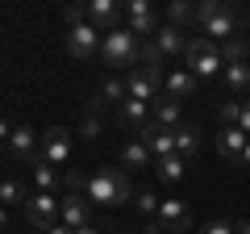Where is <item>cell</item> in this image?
<instances>
[{
  "label": "cell",
  "instance_id": "32",
  "mask_svg": "<svg viewBox=\"0 0 250 234\" xmlns=\"http://www.w3.org/2000/svg\"><path fill=\"white\" fill-rule=\"evenodd\" d=\"M62 17H67V25H83V21H88V4H67V9H62Z\"/></svg>",
  "mask_w": 250,
  "mask_h": 234
},
{
  "label": "cell",
  "instance_id": "6",
  "mask_svg": "<svg viewBox=\"0 0 250 234\" xmlns=\"http://www.w3.org/2000/svg\"><path fill=\"white\" fill-rule=\"evenodd\" d=\"M163 80H167V75H159V71H146V67H129V71H125V92H129V100L154 105V96H159Z\"/></svg>",
  "mask_w": 250,
  "mask_h": 234
},
{
  "label": "cell",
  "instance_id": "33",
  "mask_svg": "<svg viewBox=\"0 0 250 234\" xmlns=\"http://www.w3.org/2000/svg\"><path fill=\"white\" fill-rule=\"evenodd\" d=\"M100 130H104V121H100L96 113H88V117H83V126H80V134L83 138H100Z\"/></svg>",
  "mask_w": 250,
  "mask_h": 234
},
{
  "label": "cell",
  "instance_id": "38",
  "mask_svg": "<svg viewBox=\"0 0 250 234\" xmlns=\"http://www.w3.org/2000/svg\"><path fill=\"white\" fill-rule=\"evenodd\" d=\"M233 234H250V222H238V226H233Z\"/></svg>",
  "mask_w": 250,
  "mask_h": 234
},
{
  "label": "cell",
  "instance_id": "8",
  "mask_svg": "<svg viewBox=\"0 0 250 234\" xmlns=\"http://www.w3.org/2000/svg\"><path fill=\"white\" fill-rule=\"evenodd\" d=\"M9 151L17 155L21 163L38 167V163H42V134L29 130V126H17V130H13V138H9Z\"/></svg>",
  "mask_w": 250,
  "mask_h": 234
},
{
  "label": "cell",
  "instance_id": "30",
  "mask_svg": "<svg viewBox=\"0 0 250 234\" xmlns=\"http://www.w3.org/2000/svg\"><path fill=\"white\" fill-rule=\"evenodd\" d=\"M238 117H242L238 100H221V105H217V121H221V126H238Z\"/></svg>",
  "mask_w": 250,
  "mask_h": 234
},
{
  "label": "cell",
  "instance_id": "40",
  "mask_svg": "<svg viewBox=\"0 0 250 234\" xmlns=\"http://www.w3.org/2000/svg\"><path fill=\"white\" fill-rule=\"evenodd\" d=\"M75 234H96V230H92V226H83V230H75Z\"/></svg>",
  "mask_w": 250,
  "mask_h": 234
},
{
  "label": "cell",
  "instance_id": "29",
  "mask_svg": "<svg viewBox=\"0 0 250 234\" xmlns=\"http://www.w3.org/2000/svg\"><path fill=\"white\" fill-rule=\"evenodd\" d=\"M134 205H138V213H142L146 222H154V217H159V205H163V201L154 197V192H134Z\"/></svg>",
  "mask_w": 250,
  "mask_h": 234
},
{
  "label": "cell",
  "instance_id": "11",
  "mask_svg": "<svg viewBox=\"0 0 250 234\" xmlns=\"http://www.w3.org/2000/svg\"><path fill=\"white\" fill-rule=\"evenodd\" d=\"M154 222H159L163 234H184V230H192V209H188L184 201H163Z\"/></svg>",
  "mask_w": 250,
  "mask_h": 234
},
{
  "label": "cell",
  "instance_id": "3",
  "mask_svg": "<svg viewBox=\"0 0 250 234\" xmlns=\"http://www.w3.org/2000/svg\"><path fill=\"white\" fill-rule=\"evenodd\" d=\"M138 50H142V38L129 34L125 25L108 29V34L100 38V54H104L108 67H138Z\"/></svg>",
  "mask_w": 250,
  "mask_h": 234
},
{
  "label": "cell",
  "instance_id": "28",
  "mask_svg": "<svg viewBox=\"0 0 250 234\" xmlns=\"http://www.w3.org/2000/svg\"><path fill=\"white\" fill-rule=\"evenodd\" d=\"M25 201H29V192L17 180H0V205H25Z\"/></svg>",
  "mask_w": 250,
  "mask_h": 234
},
{
  "label": "cell",
  "instance_id": "37",
  "mask_svg": "<svg viewBox=\"0 0 250 234\" xmlns=\"http://www.w3.org/2000/svg\"><path fill=\"white\" fill-rule=\"evenodd\" d=\"M13 138V130H9V121H0V142H9Z\"/></svg>",
  "mask_w": 250,
  "mask_h": 234
},
{
  "label": "cell",
  "instance_id": "20",
  "mask_svg": "<svg viewBox=\"0 0 250 234\" xmlns=\"http://www.w3.org/2000/svg\"><path fill=\"white\" fill-rule=\"evenodd\" d=\"M154 121H159L163 130H175L184 117H179V100H171V96H154Z\"/></svg>",
  "mask_w": 250,
  "mask_h": 234
},
{
  "label": "cell",
  "instance_id": "1",
  "mask_svg": "<svg viewBox=\"0 0 250 234\" xmlns=\"http://www.w3.org/2000/svg\"><path fill=\"white\" fill-rule=\"evenodd\" d=\"M196 25L205 29L208 42H229V38H242L246 29V13L229 0H200L196 4Z\"/></svg>",
  "mask_w": 250,
  "mask_h": 234
},
{
  "label": "cell",
  "instance_id": "26",
  "mask_svg": "<svg viewBox=\"0 0 250 234\" xmlns=\"http://www.w3.org/2000/svg\"><path fill=\"white\" fill-rule=\"evenodd\" d=\"M221 59H225V67H229V63H246V59H250V42H246V38H229V42H221Z\"/></svg>",
  "mask_w": 250,
  "mask_h": 234
},
{
  "label": "cell",
  "instance_id": "23",
  "mask_svg": "<svg viewBox=\"0 0 250 234\" xmlns=\"http://www.w3.org/2000/svg\"><path fill=\"white\" fill-rule=\"evenodd\" d=\"M34 184H38V192H54V188H62V171L50 167V163H38L34 167Z\"/></svg>",
  "mask_w": 250,
  "mask_h": 234
},
{
  "label": "cell",
  "instance_id": "15",
  "mask_svg": "<svg viewBox=\"0 0 250 234\" xmlns=\"http://www.w3.org/2000/svg\"><path fill=\"white\" fill-rule=\"evenodd\" d=\"M200 146H205L200 126H196V121H179V126H175V155L188 163V159H196V155H200Z\"/></svg>",
  "mask_w": 250,
  "mask_h": 234
},
{
  "label": "cell",
  "instance_id": "35",
  "mask_svg": "<svg viewBox=\"0 0 250 234\" xmlns=\"http://www.w3.org/2000/svg\"><path fill=\"white\" fill-rule=\"evenodd\" d=\"M46 234H75V230H71V226H62V222H59V226H50Z\"/></svg>",
  "mask_w": 250,
  "mask_h": 234
},
{
  "label": "cell",
  "instance_id": "27",
  "mask_svg": "<svg viewBox=\"0 0 250 234\" xmlns=\"http://www.w3.org/2000/svg\"><path fill=\"white\" fill-rule=\"evenodd\" d=\"M159 180H167V184H175V180H184V159L179 155H167V159H159Z\"/></svg>",
  "mask_w": 250,
  "mask_h": 234
},
{
  "label": "cell",
  "instance_id": "25",
  "mask_svg": "<svg viewBox=\"0 0 250 234\" xmlns=\"http://www.w3.org/2000/svg\"><path fill=\"white\" fill-rule=\"evenodd\" d=\"M121 163H125V167H150V146H146L142 138L129 142V146L121 151Z\"/></svg>",
  "mask_w": 250,
  "mask_h": 234
},
{
  "label": "cell",
  "instance_id": "14",
  "mask_svg": "<svg viewBox=\"0 0 250 234\" xmlns=\"http://www.w3.org/2000/svg\"><path fill=\"white\" fill-rule=\"evenodd\" d=\"M100 38H104V34H100V29H92L88 21H83V25H75L71 34H67V50H71L75 59H92V54L100 50Z\"/></svg>",
  "mask_w": 250,
  "mask_h": 234
},
{
  "label": "cell",
  "instance_id": "2",
  "mask_svg": "<svg viewBox=\"0 0 250 234\" xmlns=\"http://www.w3.org/2000/svg\"><path fill=\"white\" fill-rule=\"evenodd\" d=\"M83 197L92 205H125V201H134V184H129V176L121 167H96L88 176V192Z\"/></svg>",
  "mask_w": 250,
  "mask_h": 234
},
{
  "label": "cell",
  "instance_id": "21",
  "mask_svg": "<svg viewBox=\"0 0 250 234\" xmlns=\"http://www.w3.org/2000/svg\"><path fill=\"white\" fill-rule=\"evenodd\" d=\"M221 84L229 92H246V96H250V63H229L221 71Z\"/></svg>",
  "mask_w": 250,
  "mask_h": 234
},
{
  "label": "cell",
  "instance_id": "4",
  "mask_svg": "<svg viewBox=\"0 0 250 234\" xmlns=\"http://www.w3.org/2000/svg\"><path fill=\"white\" fill-rule=\"evenodd\" d=\"M188 71L196 75V80H213V75L225 71V59H221V46L208 42V38H192L188 42V54H184Z\"/></svg>",
  "mask_w": 250,
  "mask_h": 234
},
{
  "label": "cell",
  "instance_id": "7",
  "mask_svg": "<svg viewBox=\"0 0 250 234\" xmlns=\"http://www.w3.org/2000/svg\"><path fill=\"white\" fill-rule=\"evenodd\" d=\"M67 159H71V130H67V126H50L42 134V163L62 167Z\"/></svg>",
  "mask_w": 250,
  "mask_h": 234
},
{
  "label": "cell",
  "instance_id": "12",
  "mask_svg": "<svg viewBox=\"0 0 250 234\" xmlns=\"http://www.w3.org/2000/svg\"><path fill=\"white\" fill-rule=\"evenodd\" d=\"M246 142H250V138L242 134V126H221V130H217V155H221L225 163H242Z\"/></svg>",
  "mask_w": 250,
  "mask_h": 234
},
{
  "label": "cell",
  "instance_id": "34",
  "mask_svg": "<svg viewBox=\"0 0 250 234\" xmlns=\"http://www.w3.org/2000/svg\"><path fill=\"white\" fill-rule=\"evenodd\" d=\"M200 234H233V222H225V217H213V222H208Z\"/></svg>",
  "mask_w": 250,
  "mask_h": 234
},
{
  "label": "cell",
  "instance_id": "18",
  "mask_svg": "<svg viewBox=\"0 0 250 234\" xmlns=\"http://www.w3.org/2000/svg\"><path fill=\"white\" fill-rule=\"evenodd\" d=\"M150 42L163 50V59H175V54H188V42L192 38H184V29H175V25H159V34Z\"/></svg>",
  "mask_w": 250,
  "mask_h": 234
},
{
  "label": "cell",
  "instance_id": "5",
  "mask_svg": "<svg viewBox=\"0 0 250 234\" xmlns=\"http://www.w3.org/2000/svg\"><path fill=\"white\" fill-rule=\"evenodd\" d=\"M25 222L34 226V230H50V226H59L62 217H59V197L54 192H34V197L25 201Z\"/></svg>",
  "mask_w": 250,
  "mask_h": 234
},
{
  "label": "cell",
  "instance_id": "16",
  "mask_svg": "<svg viewBox=\"0 0 250 234\" xmlns=\"http://www.w3.org/2000/svg\"><path fill=\"white\" fill-rule=\"evenodd\" d=\"M163 88H167L171 100H188V96H196V92H200V80L188 71V67H175V71H167Z\"/></svg>",
  "mask_w": 250,
  "mask_h": 234
},
{
  "label": "cell",
  "instance_id": "10",
  "mask_svg": "<svg viewBox=\"0 0 250 234\" xmlns=\"http://www.w3.org/2000/svg\"><path fill=\"white\" fill-rule=\"evenodd\" d=\"M59 217L62 226H71V230H83V226H92V201L83 197V192H67V197H59Z\"/></svg>",
  "mask_w": 250,
  "mask_h": 234
},
{
  "label": "cell",
  "instance_id": "13",
  "mask_svg": "<svg viewBox=\"0 0 250 234\" xmlns=\"http://www.w3.org/2000/svg\"><path fill=\"white\" fill-rule=\"evenodd\" d=\"M121 17H125V9H121V4H113V0H92V4H88V25L100 29V34L117 29V25H121Z\"/></svg>",
  "mask_w": 250,
  "mask_h": 234
},
{
  "label": "cell",
  "instance_id": "24",
  "mask_svg": "<svg viewBox=\"0 0 250 234\" xmlns=\"http://www.w3.org/2000/svg\"><path fill=\"white\" fill-rule=\"evenodd\" d=\"M163 63H167V59H163V50L150 42V38H146V42H142V50H138V67H146V71H159V75H167V71H163Z\"/></svg>",
  "mask_w": 250,
  "mask_h": 234
},
{
  "label": "cell",
  "instance_id": "17",
  "mask_svg": "<svg viewBox=\"0 0 250 234\" xmlns=\"http://www.w3.org/2000/svg\"><path fill=\"white\" fill-rule=\"evenodd\" d=\"M138 134H142V142L150 146V155H159V159L175 155V130H163L159 121H150V126H142Z\"/></svg>",
  "mask_w": 250,
  "mask_h": 234
},
{
  "label": "cell",
  "instance_id": "36",
  "mask_svg": "<svg viewBox=\"0 0 250 234\" xmlns=\"http://www.w3.org/2000/svg\"><path fill=\"white\" fill-rule=\"evenodd\" d=\"M4 230H9V209L0 205V234H4Z\"/></svg>",
  "mask_w": 250,
  "mask_h": 234
},
{
  "label": "cell",
  "instance_id": "9",
  "mask_svg": "<svg viewBox=\"0 0 250 234\" xmlns=\"http://www.w3.org/2000/svg\"><path fill=\"white\" fill-rule=\"evenodd\" d=\"M125 29H129V34H138L142 42L159 34V17H154V9L146 4V0H134V4H125Z\"/></svg>",
  "mask_w": 250,
  "mask_h": 234
},
{
  "label": "cell",
  "instance_id": "22",
  "mask_svg": "<svg viewBox=\"0 0 250 234\" xmlns=\"http://www.w3.org/2000/svg\"><path fill=\"white\" fill-rule=\"evenodd\" d=\"M192 21H196V4H188V0H171L167 4V25L184 29V25H192Z\"/></svg>",
  "mask_w": 250,
  "mask_h": 234
},
{
  "label": "cell",
  "instance_id": "31",
  "mask_svg": "<svg viewBox=\"0 0 250 234\" xmlns=\"http://www.w3.org/2000/svg\"><path fill=\"white\" fill-rule=\"evenodd\" d=\"M100 96H108V100H117V105H125V100H129L125 80H104V84H100Z\"/></svg>",
  "mask_w": 250,
  "mask_h": 234
},
{
  "label": "cell",
  "instance_id": "19",
  "mask_svg": "<svg viewBox=\"0 0 250 234\" xmlns=\"http://www.w3.org/2000/svg\"><path fill=\"white\" fill-rule=\"evenodd\" d=\"M117 126H125V130H142V126H150V105H142V100H125V105H117Z\"/></svg>",
  "mask_w": 250,
  "mask_h": 234
},
{
  "label": "cell",
  "instance_id": "39",
  "mask_svg": "<svg viewBox=\"0 0 250 234\" xmlns=\"http://www.w3.org/2000/svg\"><path fill=\"white\" fill-rule=\"evenodd\" d=\"M242 167H250V142H246V155H242Z\"/></svg>",
  "mask_w": 250,
  "mask_h": 234
}]
</instances>
